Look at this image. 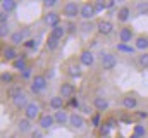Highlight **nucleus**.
I'll list each match as a JSON object with an SVG mask.
<instances>
[{
	"instance_id": "obj_1",
	"label": "nucleus",
	"mask_w": 148,
	"mask_h": 138,
	"mask_svg": "<svg viewBox=\"0 0 148 138\" xmlns=\"http://www.w3.org/2000/svg\"><path fill=\"white\" fill-rule=\"evenodd\" d=\"M47 86H48V78H47V74L38 72V74L33 76V79H31V83H29V92H31L33 95H40V93H43V92L47 90Z\"/></svg>"
},
{
	"instance_id": "obj_2",
	"label": "nucleus",
	"mask_w": 148,
	"mask_h": 138,
	"mask_svg": "<svg viewBox=\"0 0 148 138\" xmlns=\"http://www.w3.org/2000/svg\"><path fill=\"white\" fill-rule=\"evenodd\" d=\"M79 12H81V3L79 2L67 0V2L62 3V16L67 21H74L76 17H79Z\"/></svg>"
},
{
	"instance_id": "obj_3",
	"label": "nucleus",
	"mask_w": 148,
	"mask_h": 138,
	"mask_svg": "<svg viewBox=\"0 0 148 138\" xmlns=\"http://www.w3.org/2000/svg\"><path fill=\"white\" fill-rule=\"evenodd\" d=\"M98 61H100V68L103 71H112V69L117 66V55L114 52H107V50H102L98 54Z\"/></svg>"
},
{
	"instance_id": "obj_4",
	"label": "nucleus",
	"mask_w": 148,
	"mask_h": 138,
	"mask_svg": "<svg viewBox=\"0 0 148 138\" xmlns=\"http://www.w3.org/2000/svg\"><path fill=\"white\" fill-rule=\"evenodd\" d=\"M24 112V117L26 119H29V121H38L40 119V116L43 114L41 112V107H40V104L35 102V100H31V102L26 105V109L23 110Z\"/></svg>"
},
{
	"instance_id": "obj_5",
	"label": "nucleus",
	"mask_w": 148,
	"mask_h": 138,
	"mask_svg": "<svg viewBox=\"0 0 148 138\" xmlns=\"http://www.w3.org/2000/svg\"><path fill=\"white\" fill-rule=\"evenodd\" d=\"M97 9H95V2H83L81 3V12L79 17L83 21H93V17L97 16Z\"/></svg>"
},
{
	"instance_id": "obj_6",
	"label": "nucleus",
	"mask_w": 148,
	"mask_h": 138,
	"mask_svg": "<svg viewBox=\"0 0 148 138\" xmlns=\"http://www.w3.org/2000/svg\"><path fill=\"white\" fill-rule=\"evenodd\" d=\"M79 64L83 66V68H93L95 66V61H97V55L93 54V50H90V48H83L81 52H79Z\"/></svg>"
},
{
	"instance_id": "obj_7",
	"label": "nucleus",
	"mask_w": 148,
	"mask_h": 138,
	"mask_svg": "<svg viewBox=\"0 0 148 138\" xmlns=\"http://www.w3.org/2000/svg\"><path fill=\"white\" fill-rule=\"evenodd\" d=\"M60 19H62V17H60V12H57V10H47V12L43 14V24L48 26L50 30L55 28V26H59V24H62Z\"/></svg>"
},
{
	"instance_id": "obj_8",
	"label": "nucleus",
	"mask_w": 148,
	"mask_h": 138,
	"mask_svg": "<svg viewBox=\"0 0 148 138\" xmlns=\"http://www.w3.org/2000/svg\"><path fill=\"white\" fill-rule=\"evenodd\" d=\"M36 123H38V128L41 131H48V130H52L55 126V117H53L52 112H43Z\"/></svg>"
},
{
	"instance_id": "obj_9",
	"label": "nucleus",
	"mask_w": 148,
	"mask_h": 138,
	"mask_svg": "<svg viewBox=\"0 0 148 138\" xmlns=\"http://www.w3.org/2000/svg\"><path fill=\"white\" fill-rule=\"evenodd\" d=\"M121 105H122V109H126V110H136L138 105H140L138 95H136V93H126V95H122Z\"/></svg>"
},
{
	"instance_id": "obj_10",
	"label": "nucleus",
	"mask_w": 148,
	"mask_h": 138,
	"mask_svg": "<svg viewBox=\"0 0 148 138\" xmlns=\"http://www.w3.org/2000/svg\"><path fill=\"white\" fill-rule=\"evenodd\" d=\"M119 43H126V45H131V41H134V30L129 26V24H126V26H122L121 30H119Z\"/></svg>"
},
{
	"instance_id": "obj_11",
	"label": "nucleus",
	"mask_w": 148,
	"mask_h": 138,
	"mask_svg": "<svg viewBox=\"0 0 148 138\" xmlns=\"http://www.w3.org/2000/svg\"><path fill=\"white\" fill-rule=\"evenodd\" d=\"M91 105H93V109H95L97 112L103 114L105 110H109L110 102H109V99H107V97H103V95H95V97L91 99Z\"/></svg>"
},
{
	"instance_id": "obj_12",
	"label": "nucleus",
	"mask_w": 148,
	"mask_h": 138,
	"mask_svg": "<svg viewBox=\"0 0 148 138\" xmlns=\"http://www.w3.org/2000/svg\"><path fill=\"white\" fill-rule=\"evenodd\" d=\"M59 95L64 100H71L74 95H76V86H74L71 81H62L60 86H59Z\"/></svg>"
},
{
	"instance_id": "obj_13",
	"label": "nucleus",
	"mask_w": 148,
	"mask_h": 138,
	"mask_svg": "<svg viewBox=\"0 0 148 138\" xmlns=\"http://www.w3.org/2000/svg\"><path fill=\"white\" fill-rule=\"evenodd\" d=\"M83 66L79 64V61L76 62V61H69L67 64H66V74L69 76V78H73V79H77V78H81L83 76Z\"/></svg>"
},
{
	"instance_id": "obj_14",
	"label": "nucleus",
	"mask_w": 148,
	"mask_h": 138,
	"mask_svg": "<svg viewBox=\"0 0 148 138\" xmlns=\"http://www.w3.org/2000/svg\"><path fill=\"white\" fill-rule=\"evenodd\" d=\"M69 126L76 130V131H81L84 126H86V119H84V116L83 114H79V112H71V117H69Z\"/></svg>"
},
{
	"instance_id": "obj_15",
	"label": "nucleus",
	"mask_w": 148,
	"mask_h": 138,
	"mask_svg": "<svg viewBox=\"0 0 148 138\" xmlns=\"http://www.w3.org/2000/svg\"><path fill=\"white\" fill-rule=\"evenodd\" d=\"M19 55H21V54L17 52L16 47H12V45L2 47V61H5V62H14Z\"/></svg>"
},
{
	"instance_id": "obj_16",
	"label": "nucleus",
	"mask_w": 148,
	"mask_h": 138,
	"mask_svg": "<svg viewBox=\"0 0 148 138\" xmlns=\"http://www.w3.org/2000/svg\"><path fill=\"white\" fill-rule=\"evenodd\" d=\"M97 33L100 34V36H109V34H112L114 33L112 21H109V19H100L97 23Z\"/></svg>"
},
{
	"instance_id": "obj_17",
	"label": "nucleus",
	"mask_w": 148,
	"mask_h": 138,
	"mask_svg": "<svg viewBox=\"0 0 148 138\" xmlns=\"http://www.w3.org/2000/svg\"><path fill=\"white\" fill-rule=\"evenodd\" d=\"M115 17H117L119 23H122V24L126 26L127 21L131 19V7H129V5H121V7L117 9V12H115Z\"/></svg>"
},
{
	"instance_id": "obj_18",
	"label": "nucleus",
	"mask_w": 148,
	"mask_h": 138,
	"mask_svg": "<svg viewBox=\"0 0 148 138\" xmlns=\"http://www.w3.org/2000/svg\"><path fill=\"white\" fill-rule=\"evenodd\" d=\"M115 128V117H109L102 123V126L98 128L100 137H110V131Z\"/></svg>"
},
{
	"instance_id": "obj_19",
	"label": "nucleus",
	"mask_w": 148,
	"mask_h": 138,
	"mask_svg": "<svg viewBox=\"0 0 148 138\" xmlns=\"http://www.w3.org/2000/svg\"><path fill=\"white\" fill-rule=\"evenodd\" d=\"M10 102H12V105H14L16 109H19V110H24V109H26V105L31 102V100L28 99V93H26V92H23V93H19L17 97H14Z\"/></svg>"
},
{
	"instance_id": "obj_20",
	"label": "nucleus",
	"mask_w": 148,
	"mask_h": 138,
	"mask_svg": "<svg viewBox=\"0 0 148 138\" xmlns=\"http://www.w3.org/2000/svg\"><path fill=\"white\" fill-rule=\"evenodd\" d=\"M133 45H134V48L138 50V52H148V34H138L136 38H134V41H133Z\"/></svg>"
},
{
	"instance_id": "obj_21",
	"label": "nucleus",
	"mask_w": 148,
	"mask_h": 138,
	"mask_svg": "<svg viewBox=\"0 0 148 138\" xmlns=\"http://www.w3.org/2000/svg\"><path fill=\"white\" fill-rule=\"evenodd\" d=\"M64 105H66V100L60 97V95H53V97H50V100H48V107L52 109V110H62L64 109Z\"/></svg>"
},
{
	"instance_id": "obj_22",
	"label": "nucleus",
	"mask_w": 148,
	"mask_h": 138,
	"mask_svg": "<svg viewBox=\"0 0 148 138\" xmlns=\"http://www.w3.org/2000/svg\"><path fill=\"white\" fill-rule=\"evenodd\" d=\"M53 117H55V124H69V117H71V114L66 110V109H62V110H57V112H53Z\"/></svg>"
},
{
	"instance_id": "obj_23",
	"label": "nucleus",
	"mask_w": 148,
	"mask_h": 138,
	"mask_svg": "<svg viewBox=\"0 0 148 138\" xmlns=\"http://www.w3.org/2000/svg\"><path fill=\"white\" fill-rule=\"evenodd\" d=\"M33 121H29V119H26L24 116L17 121V131L19 133H31L33 131V124H31Z\"/></svg>"
},
{
	"instance_id": "obj_24",
	"label": "nucleus",
	"mask_w": 148,
	"mask_h": 138,
	"mask_svg": "<svg viewBox=\"0 0 148 138\" xmlns=\"http://www.w3.org/2000/svg\"><path fill=\"white\" fill-rule=\"evenodd\" d=\"M9 41H10L12 47H19V45H24L26 38H24V34L21 33V30H17V31H12V34L9 36Z\"/></svg>"
},
{
	"instance_id": "obj_25",
	"label": "nucleus",
	"mask_w": 148,
	"mask_h": 138,
	"mask_svg": "<svg viewBox=\"0 0 148 138\" xmlns=\"http://www.w3.org/2000/svg\"><path fill=\"white\" fill-rule=\"evenodd\" d=\"M12 68L16 69V71H19V74L24 71V69H28V62H26V52H23L14 62H12Z\"/></svg>"
},
{
	"instance_id": "obj_26",
	"label": "nucleus",
	"mask_w": 148,
	"mask_h": 138,
	"mask_svg": "<svg viewBox=\"0 0 148 138\" xmlns=\"http://www.w3.org/2000/svg\"><path fill=\"white\" fill-rule=\"evenodd\" d=\"M16 9H17V2H16V0H2V2H0V10H2V12L12 14Z\"/></svg>"
},
{
	"instance_id": "obj_27",
	"label": "nucleus",
	"mask_w": 148,
	"mask_h": 138,
	"mask_svg": "<svg viewBox=\"0 0 148 138\" xmlns=\"http://www.w3.org/2000/svg\"><path fill=\"white\" fill-rule=\"evenodd\" d=\"M48 34H52L53 38H57V40H60V41H62V38H64V36H67V30H66V24H59V26L52 28Z\"/></svg>"
},
{
	"instance_id": "obj_28",
	"label": "nucleus",
	"mask_w": 148,
	"mask_h": 138,
	"mask_svg": "<svg viewBox=\"0 0 148 138\" xmlns=\"http://www.w3.org/2000/svg\"><path fill=\"white\" fill-rule=\"evenodd\" d=\"M14 79H16V76L10 72V71H2V74H0V83L3 85V86H10V85H14Z\"/></svg>"
},
{
	"instance_id": "obj_29",
	"label": "nucleus",
	"mask_w": 148,
	"mask_h": 138,
	"mask_svg": "<svg viewBox=\"0 0 148 138\" xmlns=\"http://www.w3.org/2000/svg\"><path fill=\"white\" fill-rule=\"evenodd\" d=\"M24 90H23V85L21 83H14V85H10L9 88H7V97L12 100L14 97H17L19 93H23Z\"/></svg>"
},
{
	"instance_id": "obj_30",
	"label": "nucleus",
	"mask_w": 148,
	"mask_h": 138,
	"mask_svg": "<svg viewBox=\"0 0 148 138\" xmlns=\"http://www.w3.org/2000/svg\"><path fill=\"white\" fill-rule=\"evenodd\" d=\"M59 45H60V40L53 38L52 34H48V36H47V41H45V47H47V50L53 52V50H57V48H59Z\"/></svg>"
},
{
	"instance_id": "obj_31",
	"label": "nucleus",
	"mask_w": 148,
	"mask_h": 138,
	"mask_svg": "<svg viewBox=\"0 0 148 138\" xmlns=\"http://www.w3.org/2000/svg\"><path fill=\"white\" fill-rule=\"evenodd\" d=\"M79 28H81L83 33H91V31H97V23H93V21H83Z\"/></svg>"
},
{
	"instance_id": "obj_32",
	"label": "nucleus",
	"mask_w": 148,
	"mask_h": 138,
	"mask_svg": "<svg viewBox=\"0 0 148 138\" xmlns=\"http://www.w3.org/2000/svg\"><path fill=\"white\" fill-rule=\"evenodd\" d=\"M117 52H122V54H134V52H138L136 48H134V45H126V43H117Z\"/></svg>"
},
{
	"instance_id": "obj_33",
	"label": "nucleus",
	"mask_w": 148,
	"mask_h": 138,
	"mask_svg": "<svg viewBox=\"0 0 148 138\" xmlns=\"http://www.w3.org/2000/svg\"><path fill=\"white\" fill-rule=\"evenodd\" d=\"M134 10H136V14H140V16L148 14V2H136V3H134Z\"/></svg>"
},
{
	"instance_id": "obj_34",
	"label": "nucleus",
	"mask_w": 148,
	"mask_h": 138,
	"mask_svg": "<svg viewBox=\"0 0 148 138\" xmlns=\"http://www.w3.org/2000/svg\"><path fill=\"white\" fill-rule=\"evenodd\" d=\"M133 133L141 138H147V128H145V124L143 123H136L134 128H133Z\"/></svg>"
},
{
	"instance_id": "obj_35",
	"label": "nucleus",
	"mask_w": 148,
	"mask_h": 138,
	"mask_svg": "<svg viewBox=\"0 0 148 138\" xmlns=\"http://www.w3.org/2000/svg\"><path fill=\"white\" fill-rule=\"evenodd\" d=\"M102 123H103V121H102V114H100V112H95V114L90 117V124H91L93 128H97V130L102 126Z\"/></svg>"
},
{
	"instance_id": "obj_36",
	"label": "nucleus",
	"mask_w": 148,
	"mask_h": 138,
	"mask_svg": "<svg viewBox=\"0 0 148 138\" xmlns=\"http://www.w3.org/2000/svg\"><path fill=\"white\" fill-rule=\"evenodd\" d=\"M138 64H140V68L148 69V52H143L138 55Z\"/></svg>"
},
{
	"instance_id": "obj_37",
	"label": "nucleus",
	"mask_w": 148,
	"mask_h": 138,
	"mask_svg": "<svg viewBox=\"0 0 148 138\" xmlns=\"http://www.w3.org/2000/svg\"><path fill=\"white\" fill-rule=\"evenodd\" d=\"M66 30H67V34H74V33H77L79 26H77L74 21H67V23H66Z\"/></svg>"
},
{
	"instance_id": "obj_38",
	"label": "nucleus",
	"mask_w": 148,
	"mask_h": 138,
	"mask_svg": "<svg viewBox=\"0 0 148 138\" xmlns=\"http://www.w3.org/2000/svg\"><path fill=\"white\" fill-rule=\"evenodd\" d=\"M33 68L31 66H28V69H24L23 72H21V79H33Z\"/></svg>"
},
{
	"instance_id": "obj_39",
	"label": "nucleus",
	"mask_w": 148,
	"mask_h": 138,
	"mask_svg": "<svg viewBox=\"0 0 148 138\" xmlns=\"http://www.w3.org/2000/svg\"><path fill=\"white\" fill-rule=\"evenodd\" d=\"M10 30H9V24H0V36L5 38V36H10Z\"/></svg>"
},
{
	"instance_id": "obj_40",
	"label": "nucleus",
	"mask_w": 148,
	"mask_h": 138,
	"mask_svg": "<svg viewBox=\"0 0 148 138\" xmlns=\"http://www.w3.org/2000/svg\"><path fill=\"white\" fill-rule=\"evenodd\" d=\"M24 48H28V50H31V48H36V40L35 38H29V40H26L24 41V45H23Z\"/></svg>"
},
{
	"instance_id": "obj_41",
	"label": "nucleus",
	"mask_w": 148,
	"mask_h": 138,
	"mask_svg": "<svg viewBox=\"0 0 148 138\" xmlns=\"http://www.w3.org/2000/svg\"><path fill=\"white\" fill-rule=\"evenodd\" d=\"M43 7L48 9V10H53V7H57V0H45L43 2Z\"/></svg>"
},
{
	"instance_id": "obj_42",
	"label": "nucleus",
	"mask_w": 148,
	"mask_h": 138,
	"mask_svg": "<svg viewBox=\"0 0 148 138\" xmlns=\"http://www.w3.org/2000/svg\"><path fill=\"white\" fill-rule=\"evenodd\" d=\"M9 17H10V14L0 10V24H9Z\"/></svg>"
},
{
	"instance_id": "obj_43",
	"label": "nucleus",
	"mask_w": 148,
	"mask_h": 138,
	"mask_svg": "<svg viewBox=\"0 0 148 138\" xmlns=\"http://www.w3.org/2000/svg\"><path fill=\"white\" fill-rule=\"evenodd\" d=\"M95 9H97V12L100 14L102 10H105V9H107V3H105V2H95Z\"/></svg>"
},
{
	"instance_id": "obj_44",
	"label": "nucleus",
	"mask_w": 148,
	"mask_h": 138,
	"mask_svg": "<svg viewBox=\"0 0 148 138\" xmlns=\"http://www.w3.org/2000/svg\"><path fill=\"white\" fill-rule=\"evenodd\" d=\"M134 116H136L138 119H148V112L147 110H145V112H143V110H134Z\"/></svg>"
},
{
	"instance_id": "obj_45",
	"label": "nucleus",
	"mask_w": 148,
	"mask_h": 138,
	"mask_svg": "<svg viewBox=\"0 0 148 138\" xmlns=\"http://www.w3.org/2000/svg\"><path fill=\"white\" fill-rule=\"evenodd\" d=\"M21 33L24 34V38H26V40H29V34H31V28L24 26V28H21Z\"/></svg>"
},
{
	"instance_id": "obj_46",
	"label": "nucleus",
	"mask_w": 148,
	"mask_h": 138,
	"mask_svg": "<svg viewBox=\"0 0 148 138\" xmlns=\"http://www.w3.org/2000/svg\"><path fill=\"white\" fill-rule=\"evenodd\" d=\"M69 105H71L73 109H77V107H79V100H77L76 97H73V99L69 100Z\"/></svg>"
},
{
	"instance_id": "obj_47",
	"label": "nucleus",
	"mask_w": 148,
	"mask_h": 138,
	"mask_svg": "<svg viewBox=\"0 0 148 138\" xmlns=\"http://www.w3.org/2000/svg\"><path fill=\"white\" fill-rule=\"evenodd\" d=\"M31 138H43V135H41V130L33 131V133H31Z\"/></svg>"
},
{
	"instance_id": "obj_48",
	"label": "nucleus",
	"mask_w": 148,
	"mask_h": 138,
	"mask_svg": "<svg viewBox=\"0 0 148 138\" xmlns=\"http://www.w3.org/2000/svg\"><path fill=\"white\" fill-rule=\"evenodd\" d=\"M105 3H107V9H114V7H115V2H112V0L105 2Z\"/></svg>"
},
{
	"instance_id": "obj_49",
	"label": "nucleus",
	"mask_w": 148,
	"mask_h": 138,
	"mask_svg": "<svg viewBox=\"0 0 148 138\" xmlns=\"http://www.w3.org/2000/svg\"><path fill=\"white\" fill-rule=\"evenodd\" d=\"M127 138H141V137H138V135H134V133H131V135H129Z\"/></svg>"
},
{
	"instance_id": "obj_50",
	"label": "nucleus",
	"mask_w": 148,
	"mask_h": 138,
	"mask_svg": "<svg viewBox=\"0 0 148 138\" xmlns=\"http://www.w3.org/2000/svg\"><path fill=\"white\" fill-rule=\"evenodd\" d=\"M115 138H124V137H122V135H117V137H115Z\"/></svg>"
},
{
	"instance_id": "obj_51",
	"label": "nucleus",
	"mask_w": 148,
	"mask_h": 138,
	"mask_svg": "<svg viewBox=\"0 0 148 138\" xmlns=\"http://www.w3.org/2000/svg\"><path fill=\"white\" fill-rule=\"evenodd\" d=\"M100 138H112V137H100Z\"/></svg>"
},
{
	"instance_id": "obj_52",
	"label": "nucleus",
	"mask_w": 148,
	"mask_h": 138,
	"mask_svg": "<svg viewBox=\"0 0 148 138\" xmlns=\"http://www.w3.org/2000/svg\"><path fill=\"white\" fill-rule=\"evenodd\" d=\"M147 138H148V137H147Z\"/></svg>"
}]
</instances>
